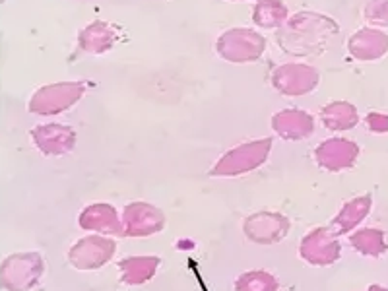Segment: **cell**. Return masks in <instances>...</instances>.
Masks as SVG:
<instances>
[{
    "label": "cell",
    "mask_w": 388,
    "mask_h": 291,
    "mask_svg": "<svg viewBox=\"0 0 388 291\" xmlns=\"http://www.w3.org/2000/svg\"><path fill=\"white\" fill-rule=\"evenodd\" d=\"M338 33V24L317 12H297L278 31V43L289 55H317L326 47L332 35Z\"/></svg>",
    "instance_id": "cell-1"
},
{
    "label": "cell",
    "mask_w": 388,
    "mask_h": 291,
    "mask_svg": "<svg viewBox=\"0 0 388 291\" xmlns=\"http://www.w3.org/2000/svg\"><path fill=\"white\" fill-rule=\"evenodd\" d=\"M272 138H258L239 144L216 161V165L210 169V177H239L262 167L272 151Z\"/></svg>",
    "instance_id": "cell-2"
},
{
    "label": "cell",
    "mask_w": 388,
    "mask_h": 291,
    "mask_svg": "<svg viewBox=\"0 0 388 291\" xmlns=\"http://www.w3.org/2000/svg\"><path fill=\"white\" fill-rule=\"evenodd\" d=\"M216 49H218L219 57L229 63H237V65L255 63L264 55L266 39L255 29L233 28L221 33Z\"/></svg>",
    "instance_id": "cell-3"
},
{
    "label": "cell",
    "mask_w": 388,
    "mask_h": 291,
    "mask_svg": "<svg viewBox=\"0 0 388 291\" xmlns=\"http://www.w3.org/2000/svg\"><path fill=\"white\" fill-rule=\"evenodd\" d=\"M117 253V241L107 235H85L68 251V263L80 272L99 270L105 264L111 263Z\"/></svg>",
    "instance_id": "cell-4"
},
{
    "label": "cell",
    "mask_w": 388,
    "mask_h": 291,
    "mask_svg": "<svg viewBox=\"0 0 388 291\" xmlns=\"http://www.w3.org/2000/svg\"><path fill=\"white\" fill-rule=\"evenodd\" d=\"M85 92V85L82 82H60L41 88L37 94L33 95L29 111L35 115H58L68 111L70 107L82 99Z\"/></svg>",
    "instance_id": "cell-5"
},
{
    "label": "cell",
    "mask_w": 388,
    "mask_h": 291,
    "mask_svg": "<svg viewBox=\"0 0 388 291\" xmlns=\"http://www.w3.org/2000/svg\"><path fill=\"white\" fill-rule=\"evenodd\" d=\"M45 270L43 258L35 253L14 254L2 264V285L10 291H28L41 280Z\"/></svg>",
    "instance_id": "cell-6"
},
{
    "label": "cell",
    "mask_w": 388,
    "mask_h": 291,
    "mask_svg": "<svg viewBox=\"0 0 388 291\" xmlns=\"http://www.w3.org/2000/svg\"><path fill=\"white\" fill-rule=\"evenodd\" d=\"M299 256L311 266H332L341 256V243L330 227H314L299 243Z\"/></svg>",
    "instance_id": "cell-7"
},
{
    "label": "cell",
    "mask_w": 388,
    "mask_h": 291,
    "mask_svg": "<svg viewBox=\"0 0 388 291\" xmlns=\"http://www.w3.org/2000/svg\"><path fill=\"white\" fill-rule=\"evenodd\" d=\"M121 224H123V237L138 239V237H150L163 231L167 217L158 206L138 200L124 206Z\"/></svg>",
    "instance_id": "cell-8"
},
{
    "label": "cell",
    "mask_w": 388,
    "mask_h": 291,
    "mask_svg": "<svg viewBox=\"0 0 388 291\" xmlns=\"http://www.w3.org/2000/svg\"><path fill=\"white\" fill-rule=\"evenodd\" d=\"M292 231V222L289 217L280 214V212H256L246 217L243 224V233L256 244H274L284 241L287 233Z\"/></svg>",
    "instance_id": "cell-9"
},
{
    "label": "cell",
    "mask_w": 388,
    "mask_h": 291,
    "mask_svg": "<svg viewBox=\"0 0 388 291\" xmlns=\"http://www.w3.org/2000/svg\"><path fill=\"white\" fill-rule=\"evenodd\" d=\"M319 82H321L319 70L303 63H287L278 66L272 74V84L276 90L289 97L311 94L312 90H317Z\"/></svg>",
    "instance_id": "cell-10"
},
{
    "label": "cell",
    "mask_w": 388,
    "mask_h": 291,
    "mask_svg": "<svg viewBox=\"0 0 388 291\" xmlns=\"http://www.w3.org/2000/svg\"><path fill=\"white\" fill-rule=\"evenodd\" d=\"M360 158V146L353 140L334 136L328 140L321 142L314 148V161L317 165L330 173H340V171L351 169Z\"/></svg>",
    "instance_id": "cell-11"
},
{
    "label": "cell",
    "mask_w": 388,
    "mask_h": 291,
    "mask_svg": "<svg viewBox=\"0 0 388 291\" xmlns=\"http://www.w3.org/2000/svg\"><path fill=\"white\" fill-rule=\"evenodd\" d=\"M78 224L84 231L97 235H107V237H123V224L119 212L107 202H97L90 204L80 212Z\"/></svg>",
    "instance_id": "cell-12"
},
{
    "label": "cell",
    "mask_w": 388,
    "mask_h": 291,
    "mask_svg": "<svg viewBox=\"0 0 388 291\" xmlns=\"http://www.w3.org/2000/svg\"><path fill=\"white\" fill-rule=\"evenodd\" d=\"M39 150L47 156H65L76 146V132L65 124H43L31 132Z\"/></svg>",
    "instance_id": "cell-13"
},
{
    "label": "cell",
    "mask_w": 388,
    "mask_h": 291,
    "mask_svg": "<svg viewBox=\"0 0 388 291\" xmlns=\"http://www.w3.org/2000/svg\"><path fill=\"white\" fill-rule=\"evenodd\" d=\"M348 51L363 63L379 60L388 53V35L379 28H361L348 41Z\"/></svg>",
    "instance_id": "cell-14"
},
{
    "label": "cell",
    "mask_w": 388,
    "mask_h": 291,
    "mask_svg": "<svg viewBox=\"0 0 388 291\" xmlns=\"http://www.w3.org/2000/svg\"><path fill=\"white\" fill-rule=\"evenodd\" d=\"M272 128L284 140L299 142L309 138L314 132V119L303 109H284L274 115Z\"/></svg>",
    "instance_id": "cell-15"
},
{
    "label": "cell",
    "mask_w": 388,
    "mask_h": 291,
    "mask_svg": "<svg viewBox=\"0 0 388 291\" xmlns=\"http://www.w3.org/2000/svg\"><path fill=\"white\" fill-rule=\"evenodd\" d=\"M373 210V197L371 194H361L344 202V206L340 208V212L332 217L330 229L338 235H348L353 229H357L360 224L365 222V217L369 216Z\"/></svg>",
    "instance_id": "cell-16"
},
{
    "label": "cell",
    "mask_w": 388,
    "mask_h": 291,
    "mask_svg": "<svg viewBox=\"0 0 388 291\" xmlns=\"http://www.w3.org/2000/svg\"><path fill=\"white\" fill-rule=\"evenodd\" d=\"M161 258L153 254H134L126 256L119 263V272H121V282L124 285H142L150 282L155 272L160 270Z\"/></svg>",
    "instance_id": "cell-17"
},
{
    "label": "cell",
    "mask_w": 388,
    "mask_h": 291,
    "mask_svg": "<svg viewBox=\"0 0 388 291\" xmlns=\"http://www.w3.org/2000/svg\"><path fill=\"white\" fill-rule=\"evenodd\" d=\"M119 39L117 29L107 22H94L84 28L78 35V47L90 55H103L113 47L115 41Z\"/></svg>",
    "instance_id": "cell-18"
},
{
    "label": "cell",
    "mask_w": 388,
    "mask_h": 291,
    "mask_svg": "<svg viewBox=\"0 0 388 291\" xmlns=\"http://www.w3.org/2000/svg\"><path fill=\"white\" fill-rule=\"evenodd\" d=\"M321 121L328 131H351L360 122V113L357 107L351 105L350 101H332L326 107H322Z\"/></svg>",
    "instance_id": "cell-19"
},
{
    "label": "cell",
    "mask_w": 388,
    "mask_h": 291,
    "mask_svg": "<svg viewBox=\"0 0 388 291\" xmlns=\"http://www.w3.org/2000/svg\"><path fill=\"white\" fill-rule=\"evenodd\" d=\"M351 249H355L361 256L379 258L388 251L387 233L377 227H360L350 233Z\"/></svg>",
    "instance_id": "cell-20"
},
{
    "label": "cell",
    "mask_w": 388,
    "mask_h": 291,
    "mask_svg": "<svg viewBox=\"0 0 388 291\" xmlns=\"http://www.w3.org/2000/svg\"><path fill=\"white\" fill-rule=\"evenodd\" d=\"M287 18H289V10L284 0H258L253 10V22L266 29H280Z\"/></svg>",
    "instance_id": "cell-21"
},
{
    "label": "cell",
    "mask_w": 388,
    "mask_h": 291,
    "mask_svg": "<svg viewBox=\"0 0 388 291\" xmlns=\"http://www.w3.org/2000/svg\"><path fill=\"white\" fill-rule=\"evenodd\" d=\"M235 291H280V282L266 270H248L235 280Z\"/></svg>",
    "instance_id": "cell-22"
},
{
    "label": "cell",
    "mask_w": 388,
    "mask_h": 291,
    "mask_svg": "<svg viewBox=\"0 0 388 291\" xmlns=\"http://www.w3.org/2000/svg\"><path fill=\"white\" fill-rule=\"evenodd\" d=\"M365 19L373 26L388 28V0H369L365 6Z\"/></svg>",
    "instance_id": "cell-23"
},
{
    "label": "cell",
    "mask_w": 388,
    "mask_h": 291,
    "mask_svg": "<svg viewBox=\"0 0 388 291\" xmlns=\"http://www.w3.org/2000/svg\"><path fill=\"white\" fill-rule=\"evenodd\" d=\"M365 124H367V128H369V132H373V134H387L388 132V115L373 111V113L367 115Z\"/></svg>",
    "instance_id": "cell-24"
},
{
    "label": "cell",
    "mask_w": 388,
    "mask_h": 291,
    "mask_svg": "<svg viewBox=\"0 0 388 291\" xmlns=\"http://www.w3.org/2000/svg\"><path fill=\"white\" fill-rule=\"evenodd\" d=\"M365 291H388V288L387 285H380V283H371Z\"/></svg>",
    "instance_id": "cell-25"
}]
</instances>
